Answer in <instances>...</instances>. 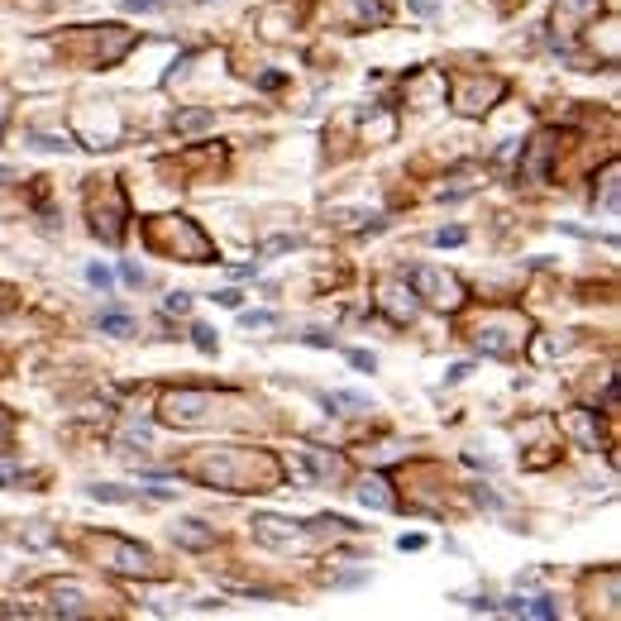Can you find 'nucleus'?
<instances>
[{"label": "nucleus", "mask_w": 621, "mask_h": 621, "mask_svg": "<svg viewBox=\"0 0 621 621\" xmlns=\"http://www.w3.org/2000/svg\"><path fill=\"white\" fill-rule=\"evenodd\" d=\"M101 330H110V335H129V315H124V310H101Z\"/></svg>", "instance_id": "f257e3e1"}, {"label": "nucleus", "mask_w": 621, "mask_h": 621, "mask_svg": "<svg viewBox=\"0 0 621 621\" xmlns=\"http://www.w3.org/2000/svg\"><path fill=\"white\" fill-rule=\"evenodd\" d=\"M87 282H91V287H101V292H105V287H110V273H105L101 263H91V268H87Z\"/></svg>", "instance_id": "f03ea898"}, {"label": "nucleus", "mask_w": 621, "mask_h": 621, "mask_svg": "<svg viewBox=\"0 0 621 621\" xmlns=\"http://www.w3.org/2000/svg\"><path fill=\"white\" fill-rule=\"evenodd\" d=\"M526 612L530 617H554V602L550 598H535V602H526Z\"/></svg>", "instance_id": "7ed1b4c3"}, {"label": "nucleus", "mask_w": 621, "mask_h": 621, "mask_svg": "<svg viewBox=\"0 0 621 621\" xmlns=\"http://www.w3.org/2000/svg\"><path fill=\"white\" fill-rule=\"evenodd\" d=\"M435 244H464V229H440Z\"/></svg>", "instance_id": "20e7f679"}, {"label": "nucleus", "mask_w": 621, "mask_h": 621, "mask_svg": "<svg viewBox=\"0 0 621 621\" xmlns=\"http://www.w3.org/2000/svg\"><path fill=\"white\" fill-rule=\"evenodd\" d=\"M244 325H273V310H253V315H239Z\"/></svg>", "instance_id": "39448f33"}, {"label": "nucleus", "mask_w": 621, "mask_h": 621, "mask_svg": "<svg viewBox=\"0 0 621 621\" xmlns=\"http://www.w3.org/2000/svg\"><path fill=\"white\" fill-rule=\"evenodd\" d=\"M349 363H354V368H368V373H373V354H363V349H354V354H349Z\"/></svg>", "instance_id": "423d86ee"}, {"label": "nucleus", "mask_w": 621, "mask_h": 621, "mask_svg": "<svg viewBox=\"0 0 621 621\" xmlns=\"http://www.w3.org/2000/svg\"><path fill=\"white\" fill-rule=\"evenodd\" d=\"M192 335H196V344H201V349H215V335H210L206 325H196V330H192Z\"/></svg>", "instance_id": "0eeeda50"}, {"label": "nucleus", "mask_w": 621, "mask_h": 621, "mask_svg": "<svg viewBox=\"0 0 621 621\" xmlns=\"http://www.w3.org/2000/svg\"><path fill=\"white\" fill-rule=\"evenodd\" d=\"M120 278H124V282H134V287H139V282H144V273H139V268H134V263H124V268H120Z\"/></svg>", "instance_id": "6e6552de"}, {"label": "nucleus", "mask_w": 621, "mask_h": 621, "mask_svg": "<svg viewBox=\"0 0 621 621\" xmlns=\"http://www.w3.org/2000/svg\"><path fill=\"white\" fill-rule=\"evenodd\" d=\"M168 310H192V297H182V292H177V297H168Z\"/></svg>", "instance_id": "1a4fd4ad"}, {"label": "nucleus", "mask_w": 621, "mask_h": 621, "mask_svg": "<svg viewBox=\"0 0 621 621\" xmlns=\"http://www.w3.org/2000/svg\"><path fill=\"white\" fill-rule=\"evenodd\" d=\"M163 0H124V10H158Z\"/></svg>", "instance_id": "9d476101"}]
</instances>
